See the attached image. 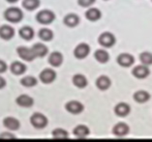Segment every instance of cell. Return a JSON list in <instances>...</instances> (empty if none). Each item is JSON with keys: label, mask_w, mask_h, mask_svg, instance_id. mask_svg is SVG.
Masks as SVG:
<instances>
[{"label": "cell", "mask_w": 152, "mask_h": 142, "mask_svg": "<svg viewBox=\"0 0 152 142\" xmlns=\"http://www.w3.org/2000/svg\"><path fill=\"white\" fill-rule=\"evenodd\" d=\"M53 137L54 139H60V140L68 139L69 134L65 130H63V129H55L53 132Z\"/></svg>", "instance_id": "obj_29"}, {"label": "cell", "mask_w": 152, "mask_h": 142, "mask_svg": "<svg viewBox=\"0 0 152 142\" xmlns=\"http://www.w3.org/2000/svg\"><path fill=\"white\" fill-rule=\"evenodd\" d=\"M99 44L104 47H110L115 44V37L110 32H104L99 37Z\"/></svg>", "instance_id": "obj_4"}, {"label": "cell", "mask_w": 152, "mask_h": 142, "mask_svg": "<svg viewBox=\"0 0 152 142\" xmlns=\"http://www.w3.org/2000/svg\"><path fill=\"white\" fill-rule=\"evenodd\" d=\"M73 83L77 88H84L87 85V79L83 74H77L73 76Z\"/></svg>", "instance_id": "obj_23"}, {"label": "cell", "mask_w": 152, "mask_h": 142, "mask_svg": "<svg viewBox=\"0 0 152 142\" xmlns=\"http://www.w3.org/2000/svg\"><path fill=\"white\" fill-rule=\"evenodd\" d=\"M85 17L88 20L90 21H96L101 17V12L97 8H90L89 10L86 11L85 13Z\"/></svg>", "instance_id": "obj_24"}, {"label": "cell", "mask_w": 152, "mask_h": 142, "mask_svg": "<svg viewBox=\"0 0 152 142\" xmlns=\"http://www.w3.org/2000/svg\"><path fill=\"white\" fill-rule=\"evenodd\" d=\"M133 76L137 78H145L148 74H149V69L147 68L145 65H142V66H137L133 70Z\"/></svg>", "instance_id": "obj_14"}, {"label": "cell", "mask_w": 152, "mask_h": 142, "mask_svg": "<svg viewBox=\"0 0 152 142\" xmlns=\"http://www.w3.org/2000/svg\"><path fill=\"white\" fill-rule=\"evenodd\" d=\"M16 103H18V106L21 107H31L34 103V100L28 95H20L17 98Z\"/></svg>", "instance_id": "obj_15"}, {"label": "cell", "mask_w": 152, "mask_h": 142, "mask_svg": "<svg viewBox=\"0 0 152 142\" xmlns=\"http://www.w3.org/2000/svg\"><path fill=\"white\" fill-rule=\"evenodd\" d=\"M150 98V95L146 91H138L134 94V100L137 103H143L147 102Z\"/></svg>", "instance_id": "obj_27"}, {"label": "cell", "mask_w": 152, "mask_h": 142, "mask_svg": "<svg viewBox=\"0 0 152 142\" xmlns=\"http://www.w3.org/2000/svg\"><path fill=\"white\" fill-rule=\"evenodd\" d=\"M140 60L143 65L148 66L152 64V53L147 51H144L140 55Z\"/></svg>", "instance_id": "obj_31"}, {"label": "cell", "mask_w": 152, "mask_h": 142, "mask_svg": "<svg viewBox=\"0 0 152 142\" xmlns=\"http://www.w3.org/2000/svg\"><path fill=\"white\" fill-rule=\"evenodd\" d=\"M30 123L36 129H44L48 125V118L44 114L36 112L30 117Z\"/></svg>", "instance_id": "obj_3"}, {"label": "cell", "mask_w": 152, "mask_h": 142, "mask_svg": "<svg viewBox=\"0 0 152 142\" xmlns=\"http://www.w3.org/2000/svg\"><path fill=\"white\" fill-rule=\"evenodd\" d=\"M90 47L87 44H80L74 50V55L77 59H83L89 54Z\"/></svg>", "instance_id": "obj_7"}, {"label": "cell", "mask_w": 152, "mask_h": 142, "mask_svg": "<svg viewBox=\"0 0 152 142\" xmlns=\"http://www.w3.org/2000/svg\"><path fill=\"white\" fill-rule=\"evenodd\" d=\"M36 20L39 23L42 24H50L55 20V15L53 11L50 10H43L37 14Z\"/></svg>", "instance_id": "obj_2"}, {"label": "cell", "mask_w": 152, "mask_h": 142, "mask_svg": "<svg viewBox=\"0 0 152 142\" xmlns=\"http://www.w3.org/2000/svg\"><path fill=\"white\" fill-rule=\"evenodd\" d=\"M6 85V80L2 76H0V89L4 88Z\"/></svg>", "instance_id": "obj_35"}, {"label": "cell", "mask_w": 152, "mask_h": 142, "mask_svg": "<svg viewBox=\"0 0 152 142\" xmlns=\"http://www.w3.org/2000/svg\"><path fill=\"white\" fill-rule=\"evenodd\" d=\"M73 133L77 138H85L89 134V129L84 125H79L74 129Z\"/></svg>", "instance_id": "obj_19"}, {"label": "cell", "mask_w": 152, "mask_h": 142, "mask_svg": "<svg viewBox=\"0 0 152 142\" xmlns=\"http://www.w3.org/2000/svg\"><path fill=\"white\" fill-rule=\"evenodd\" d=\"M7 69H8V66H7L6 63L3 60H0V74L5 73Z\"/></svg>", "instance_id": "obj_34"}, {"label": "cell", "mask_w": 152, "mask_h": 142, "mask_svg": "<svg viewBox=\"0 0 152 142\" xmlns=\"http://www.w3.org/2000/svg\"><path fill=\"white\" fill-rule=\"evenodd\" d=\"M49 63L53 67H59L63 63V55L58 51L51 52L49 56Z\"/></svg>", "instance_id": "obj_16"}, {"label": "cell", "mask_w": 152, "mask_h": 142, "mask_svg": "<svg viewBox=\"0 0 152 142\" xmlns=\"http://www.w3.org/2000/svg\"><path fill=\"white\" fill-rule=\"evenodd\" d=\"M18 34H20V36L23 40L30 41L33 39V37H34V30H33L30 26H23V27H21L20 29Z\"/></svg>", "instance_id": "obj_20"}, {"label": "cell", "mask_w": 152, "mask_h": 142, "mask_svg": "<svg viewBox=\"0 0 152 142\" xmlns=\"http://www.w3.org/2000/svg\"><path fill=\"white\" fill-rule=\"evenodd\" d=\"M39 38L41 40H43L44 42H50L53 38V32L50 29L48 28H42L38 33Z\"/></svg>", "instance_id": "obj_25"}, {"label": "cell", "mask_w": 152, "mask_h": 142, "mask_svg": "<svg viewBox=\"0 0 152 142\" xmlns=\"http://www.w3.org/2000/svg\"><path fill=\"white\" fill-rule=\"evenodd\" d=\"M0 139H16V137L13 133H3L0 134Z\"/></svg>", "instance_id": "obj_33"}, {"label": "cell", "mask_w": 152, "mask_h": 142, "mask_svg": "<svg viewBox=\"0 0 152 142\" xmlns=\"http://www.w3.org/2000/svg\"><path fill=\"white\" fill-rule=\"evenodd\" d=\"M110 84H112L110 79L106 76H101L96 80V86H97L100 90H107V89L110 88Z\"/></svg>", "instance_id": "obj_21"}, {"label": "cell", "mask_w": 152, "mask_h": 142, "mask_svg": "<svg viewBox=\"0 0 152 142\" xmlns=\"http://www.w3.org/2000/svg\"><path fill=\"white\" fill-rule=\"evenodd\" d=\"M3 125H4L6 129H8L10 130H17L20 127V121L14 117H6L3 120Z\"/></svg>", "instance_id": "obj_12"}, {"label": "cell", "mask_w": 152, "mask_h": 142, "mask_svg": "<svg viewBox=\"0 0 152 142\" xmlns=\"http://www.w3.org/2000/svg\"><path fill=\"white\" fill-rule=\"evenodd\" d=\"M129 126L125 123H118L113 130V133L116 136H125L129 133Z\"/></svg>", "instance_id": "obj_11"}, {"label": "cell", "mask_w": 152, "mask_h": 142, "mask_svg": "<svg viewBox=\"0 0 152 142\" xmlns=\"http://www.w3.org/2000/svg\"><path fill=\"white\" fill-rule=\"evenodd\" d=\"M135 59L129 53H121L117 57V63L122 67H130L134 64Z\"/></svg>", "instance_id": "obj_9"}, {"label": "cell", "mask_w": 152, "mask_h": 142, "mask_svg": "<svg viewBox=\"0 0 152 142\" xmlns=\"http://www.w3.org/2000/svg\"><path fill=\"white\" fill-rule=\"evenodd\" d=\"M31 48L36 57H44V56H46L48 54V52H49L47 46H45L44 44H39V43L35 44H33V47Z\"/></svg>", "instance_id": "obj_18"}, {"label": "cell", "mask_w": 152, "mask_h": 142, "mask_svg": "<svg viewBox=\"0 0 152 142\" xmlns=\"http://www.w3.org/2000/svg\"><path fill=\"white\" fill-rule=\"evenodd\" d=\"M20 83L23 86H25V87H33L37 84V79L34 76H24L23 78H21Z\"/></svg>", "instance_id": "obj_30"}, {"label": "cell", "mask_w": 152, "mask_h": 142, "mask_svg": "<svg viewBox=\"0 0 152 142\" xmlns=\"http://www.w3.org/2000/svg\"><path fill=\"white\" fill-rule=\"evenodd\" d=\"M40 0H23V7L27 11H34L40 6Z\"/></svg>", "instance_id": "obj_28"}, {"label": "cell", "mask_w": 152, "mask_h": 142, "mask_svg": "<svg viewBox=\"0 0 152 142\" xmlns=\"http://www.w3.org/2000/svg\"><path fill=\"white\" fill-rule=\"evenodd\" d=\"M96 0H77V3L81 7H90L91 5H93Z\"/></svg>", "instance_id": "obj_32"}, {"label": "cell", "mask_w": 152, "mask_h": 142, "mask_svg": "<svg viewBox=\"0 0 152 142\" xmlns=\"http://www.w3.org/2000/svg\"><path fill=\"white\" fill-rule=\"evenodd\" d=\"M17 52H18V56H20L23 60H25V61L30 62V61L34 60V59L36 58V56L34 54V52H33L32 48H28L26 47H18Z\"/></svg>", "instance_id": "obj_6"}, {"label": "cell", "mask_w": 152, "mask_h": 142, "mask_svg": "<svg viewBox=\"0 0 152 142\" xmlns=\"http://www.w3.org/2000/svg\"><path fill=\"white\" fill-rule=\"evenodd\" d=\"M15 36V29L10 25H3L0 27V38L8 41Z\"/></svg>", "instance_id": "obj_10"}, {"label": "cell", "mask_w": 152, "mask_h": 142, "mask_svg": "<svg viewBox=\"0 0 152 142\" xmlns=\"http://www.w3.org/2000/svg\"><path fill=\"white\" fill-rule=\"evenodd\" d=\"M130 110H131V108H130V106L125 103H119L114 107V112H115V114L119 117L127 116L130 113Z\"/></svg>", "instance_id": "obj_17"}, {"label": "cell", "mask_w": 152, "mask_h": 142, "mask_svg": "<svg viewBox=\"0 0 152 142\" xmlns=\"http://www.w3.org/2000/svg\"><path fill=\"white\" fill-rule=\"evenodd\" d=\"M10 70L16 76H20L26 72V66L20 61H15L10 66Z\"/></svg>", "instance_id": "obj_13"}, {"label": "cell", "mask_w": 152, "mask_h": 142, "mask_svg": "<svg viewBox=\"0 0 152 142\" xmlns=\"http://www.w3.org/2000/svg\"><path fill=\"white\" fill-rule=\"evenodd\" d=\"M6 1L9 3H16L17 1H18V0H6Z\"/></svg>", "instance_id": "obj_36"}, {"label": "cell", "mask_w": 152, "mask_h": 142, "mask_svg": "<svg viewBox=\"0 0 152 142\" xmlns=\"http://www.w3.org/2000/svg\"><path fill=\"white\" fill-rule=\"evenodd\" d=\"M94 57H95V59L98 62L103 63V64H104V63H107V61H109L110 55H109V53H107L106 50H98L95 51Z\"/></svg>", "instance_id": "obj_26"}, {"label": "cell", "mask_w": 152, "mask_h": 142, "mask_svg": "<svg viewBox=\"0 0 152 142\" xmlns=\"http://www.w3.org/2000/svg\"><path fill=\"white\" fill-rule=\"evenodd\" d=\"M4 17L6 20L12 22V23H18L23 18V13L17 7H10L5 11Z\"/></svg>", "instance_id": "obj_1"}, {"label": "cell", "mask_w": 152, "mask_h": 142, "mask_svg": "<svg viewBox=\"0 0 152 142\" xmlns=\"http://www.w3.org/2000/svg\"><path fill=\"white\" fill-rule=\"evenodd\" d=\"M65 108L66 110L72 114H80L83 110V103H80L77 100H71V102L66 103Z\"/></svg>", "instance_id": "obj_8"}, {"label": "cell", "mask_w": 152, "mask_h": 142, "mask_svg": "<svg viewBox=\"0 0 152 142\" xmlns=\"http://www.w3.org/2000/svg\"><path fill=\"white\" fill-rule=\"evenodd\" d=\"M39 77L43 83L50 84L55 80V78H56V73H55L53 69L48 68V69L43 70L42 72H41Z\"/></svg>", "instance_id": "obj_5"}, {"label": "cell", "mask_w": 152, "mask_h": 142, "mask_svg": "<svg viewBox=\"0 0 152 142\" xmlns=\"http://www.w3.org/2000/svg\"><path fill=\"white\" fill-rule=\"evenodd\" d=\"M64 24L68 27H75L80 23V17L75 14H69L64 17Z\"/></svg>", "instance_id": "obj_22"}]
</instances>
